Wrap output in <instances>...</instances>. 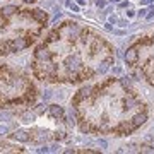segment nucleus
I'll return each instance as SVG.
<instances>
[{
	"label": "nucleus",
	"mask_w": 154,
	"mask_h": 154,
	"mask_svg": "<svg viewBox=\"0 0 154 154\" xmlns=\"http://www.w3.org/2000/svg\"><path fill=\"white\" fill-rule=\"evenodd\" d=\"M21 118H22V122H26V123H31V122L34 120V113H33V111H24Z\"/></svg>",
	"instance_id": "14"
},
{
	"label": "nucleus",
	"mask_w": 154,
	"mask_h": 154,
	"mask_svg": "<svg viewBox=\"0 0 154 154\" xmlns=\"http://www.w3.org/2000/svg\"><path fill=\"white\" fill-rule=\"evenodd\" d=\"M22 2H26V4H31V2H34V0H22Z\"/></svg>",
	"instance_id": "30"
},
{
	"label": "nucleus",
	"mask_w": 154,
	"mask_h": 154,
	"mask_svg": "<svg viewBox=\"0 0 154 154\" xmlns=\"http://www.w3.org/2000/svg\"><path fill=\"white\" fill-rule=\"evenodd\" d=\"M31 16L34 17V19H38L39 22H46L48 21V16H46V12L41 11V9H36V11L31 12Z\"/></svg>",
	"instance_id": "11"
},
{
	"label": "nucleus",
	"mask_w": 154,
	"mask_h": 154,
	"mask_svg": "<svg viewBox=\"0 0 154 154\" xmlns=\"http://www.w3.org/2000/svg\"><path fill=\"white\" fill-rule=\"evenodd\" d=\"M91 91H93V88H91V86H86V88H82L81 91H79V94H77V99L89 98V94H91Z\"/></svg>",
	"instance_id": "12"
},
{
	"label": "nucleus",
	"mask_w": 154,
	"mask_h": 154,
	"mask_svg": "<svg viewBox=\"0 0 154 154\" xmlns=\"http://www.w3.org/2000/svg\"><path fill=\"white\" fill-rule=\"evenodd\" d=\"M122 86H123V88H128V86H130V79H122Z\"/></svg>",
	"instance_id": "20"
},
{
	"label": "nucleus",
	"mask_w": 154,
	"mask_h": 154,
	"mask_svg": "<svg viewBox=\"0 0 154 154\" xmlns=\"http://www.w3.org/2000/svg\"><path fill=\"white\" fill-rule=\"evenodd\" d=\"M50 96H51L50 91H45V93H43V99H50Z\"/></svg>",
	"instance_id": "24"
},
{
	"label": "nucleus",
	"mask_w": 154,
	"mask_h": 154,
	"mask_svg": "<svg viewBox=\"0 0 154 154\" xmlns=\"http://www.w3.org/2000/svg\"><path fill=\"white\" fill-rule=\"evenodd\" d=\"M128 22L125 21V19H118V26H127Z\"/></svg>",
	"instance_id": "23"
},
{
	"label": "nucleus",
	"mask_w": 154,
	"mask_h": 154,
	"mask_svg": "<svg viewBox=\"0 0 154 154\" xmlns=\"http://www.w3.org/2000/svg\"><path fill=\"white\" fill-rule=\"evenodd\" d=\"M146 120H147V115H146V113H137V115H134L132 116V123H134V127H135V128H137V127H140V125H144V123H146Z\"/></svg>",
	"instance_id": "7"
},
{
	"label": "nucleus",
	"mask_w": 154,
	"mask_h": 154,
	"mask_svg": "<svg viewBox=\"0 0 154 154\" xmlns=\"http://www.w3.org/2000/svg\"><path fill=\"white\" fill-rule=\"evenodd\" d=\"M140 152H149V154H154V147L152 146H142V147L139 149Z\"/></svg>",
	"instance_id": "17"
},
{
	"label": "nucleus",
	"mask_w": 154,
	"mask_h": 154,
	"mask_svg": "<svg viewBox=\"0 0 154 154\" xmlns=\"http://www.w3.org/2000/svg\"><path fill=\"white\" fill-rule=\"evenodd\" d=\"M67 28H69V38H77L81 34V28L75 22H67Z\"/></svg>",
	"instance_id": "8"
},
{
	"label": "nucleus",
	"mask_w": 154,
	"mask_h": 154,
	"mask_svg": "<svg viewBox=\"0 0 154 154\" xmlns=\"http://www.w3.org/2000/svg\"><path fill=\"white\" fill-rule=\"evenodd\" d=\"M11 137L14 139V140H19V142H28L29 140V132H26V130H16Z\"/></svg>",
	"instance_id": "6"
},
{
	"label": "nucleus",
	"mask_w": 154,
	"mask_h": 154,
	"mask_svg": "<svg viewBox=\"0 0 154 154\" xmlns=\"http://www.w3.org/2000/svg\"><path fill=\"white\" fill-rule=\"evenodd\" d=\"M147 11L149 9H140L139 11V17H147Z\"/></svg>",
	"instance_id": "19"
},
{
	"label": "nucleus",
	"mask_w": 154,
	"mask_h": 154,
	"mask_svg": "<svg viewBox=\"0 0 154 154\" xmlns=\"http://www.w3.org/2000/svg\"><path fill=\"white\" fill-rule=\"evenodd\" d=\"M81 58H79V55H70L65 58V67L69 72H77L79 69H81Z\"/></svg>",
	"instance_id": "1"
},
{
	"label": "nucleus",
	"mask_w": 154,
	"mask_h": 154,
	"mask_svg": "<svg viewBox=\"0 0 154 154\" xmlns=\"http://www.w3.org/2000/svg\"><path fill=\"white\" fill-rule=\"evenodd\" d=\"M96 5H98L99 9H103V7L106 5V2H105V0H98V2H96Z\"/></svg>",
	"instance_id": "21"
},
{
	"label": "nucleus",
	"mask_w": 154,
	"mask_h": 154,
	"mask_svg": "<svg viewBox=\"0 0 154 154\" xmlns=\"http://www.w3.org/2000/svg\"><path fill=\"white\" fill-rule=\"evenodd\" d=\"M110 22H113V24H115V22H118V19H116L115 16H111V17H110Z\"/></svg>",
	"instance_id": "25"
},
{
	"label": "nucleus",
	"mask_w": 154,
	"mask_h": 154,
	"mask_svg": "<svg viewBox=\"0 0 154 154\" xmlns=\"http://www.w3.org/2000/svg\"><path fill=\"white\" fill-rule=\"evenodd\" d=\"M127 14H128V17H134V16H135V12H134V11H128Z\"/></svg>",
	"instance_id": "28"
},
{
	"label": "nucleus",
	"mask_w": 154,
	"mask_h": 154,
	"mask_svg": "<svg viewBox=\"0 0 154 154\" xmlns=\"http://www.w3.org/2000/svg\"><path fill=\"white\" fill-rule=\"evenodd\" d=\"M151 2H152V0H142V4H144V5H146V4H151Z\"/></svg>",
	"instance_id": "29"
},
{
	"label": "nucleus",
	"mask_w": 154,
	"mask_h": 154,
	"mask_svg": "<svg viewBox=\"0 0 154 154\" xmlns=\"http://www.w3.org/2000/svg\"><path fill=\"white\" fill-rule=\"evenodd\" d=\"M46 137H48V132H46V130H39L38 132V135H36V137H34V140H36V142H43V140H46Z\"/></svg>",
	"instance_id": "16"
},
{
	"label": "nucleus",
	"mask_w": 154,
	"mask_h": 154,
	"mask_svg": "<svg viewBox=\"0 0 154 154\" xmlns=\"http://www.w3.org/2000/svg\"><path fill=\"white\" fill-rule=\"evenodd\" d=\"M48 111H50V115L53 116V118H63V108L58 105H50L48 106Z\"/></svg>",
	"instance_id": "5"
},
{
	"label": "nucleus",
	"mask_w": 154,
	"mask_h": 154,
	"mask_svg": "<svg viewBox=\"0 0 154 154\" xmlns=\"http://www.w3.org/2000/svg\"><path fill=\"white\" fill-rule=\"evenodd\" d=\"M111 2H120V0H111Z\"/></svg>",
	"instance_id": "31"
},
{
	"label": "nucleus",
	"mask_w": 154,
	"mask_h": 154,
	"mask_svg": "<svg viewBox=\"0 0 154 154\" xmlns=\"http://www.w3.org/2000/svg\"><path fill=\"white\" fill-rule=\"evenodd\" d=\"M77 4L79 5H86V0H77Z\"/></svg>",
	"instance_id": "27"
},
{
	"label": "nucleus",
	"mask_w": 154,
	"mask_h": 154,
	"mask_svg": "<svg viewBox=\"0 0 154 154\" xmlns=\"http://www.w3.org/2000/svg\"><path fill=\"white\" fill-rule=\"evenodd\" d=\"M16 11H17V9L14 5H7V7H4V9H2V14H4V17H9V16H12Z\"/></svg>",
	"instance_id": "15"
},
{
	"label": "nucleus",
	"mask_w": 154,
	"mask_h": 154,
	"mask_svg": "<svg viewBox=\"0 0 154 154\" xmlns=\"http://www.w3.org/2000/svg\"><path fill=\"white\" fill-rule=\"evenodd\" d=\"M34 57H36L38 60H41V62H50L51 53L48 51V48H46V46H39V48L34 51Z\"/></svg>",
	"instance_id": "3"
},
{
	"label": "nucleus",
	"mask_w": 154,
	"mask_h": 154,
	"mask_svg": "<svg viewBox=\"0 0 154 154\" xmlns=\"http://www.w3.org/2000/svg\"><path fill=\"white\" fill-rule=\"evenodd\" d=\"M111 63H113V58H108L106 62H103V63H101V65L98 67V72H99V74H105V72L108 70V67H110Z\"/></svg>",
	"instance_id": "13"
},
{
	"label": "nucleus",
	"mask_w": 154,
	"mask_h": 154,
	"mask_svg": "<svg viewBox=\"0 0 154 154\" xmlns=\"http://www.w3.org/2000/svg\"><path fill=\"white\" fill-rule=\"evenodd\" d=\"M120 7H130V4H128V2H122Z\"/></svg>",
	"instance_id": "26"
},
{
	"label": "nucleus",
	"mask_w": 154,
	"mask_h": 154,
	"mask_svg": "<svg viewBox=\"0 0 154 154\" xmlns=\"http://www.w3.org/2000/svg\"><path fill=\"white\" fill-rule=\"evenodd\" d=\"M12 51H14L12 50V39L0 43V55H7V53H12Z\"/></svg>",
	"instance_id": "9"
},
{
	"label": "nucleus",
	"mask_w": 154,
	"mask_h": 154,
	"mask_svg": "<svg viewBox=\"0 0 154 154\" xmlns=\"http://www.w3.org/2000/svg\"><path fill=\"white\" fill-rule=\"evenodd\" d=\"M98 146H101V149H105L106 147V140H103V139H101V140H98Z\"/></svg>",
	"instance_id": "22"
},
{
	"label": "nucleus",
	"mask_w": 154,
	"mask_h": 154,
	"mask_svg": "<svg viewBox=\"0 0 154 154\" xmlns=\"http://www.w3.org/2000/svg\"><path fill=\"white\" fill-rule=\"evenodd\" d=\"M123 105H125L127 110H132V108L139 106V101L134 98V96H127V98H123Z\"/></svg>",
	"instance_id": "10"
},
{
	"label": "nucleus",
	"mask_w": 154,
	"mask_h": 154,
	"mask_svg": "<svg viewBox=\"0 0 154 154\" xmlns=\"http://www.w3.org/2000/svg\"><path fill=\"white\" fill-rule=\"evenodd\" d=\"M28 45H29V41L28 39H24V38L12 39V50H14V51H21V50H24Z\"/></svg>",
	"instance_id": "4"
},
{
	"label": "nucleus",
	"mask_w": 154,
	"mask_h": 154,
	"mask_svg": "<svg viewBox=\"0 0 154 154\" xmlns=\"http://www.w3.org/2000/svg\"><path fill=\"white\" fill-rule=\"evenodd\" d=\"M123 58H125L127 63L134 65V63H135V62L139 60V51H137V48H135V46L128 48V50H127V53H125V57H123Z\"/></svg>",
	"instance_id": "2"
},
{
	"label": "nucleus",
	"mask_w": 154,
	"mask_h": 154,
	"mask_svg": "<svg viewBox=\"0 0 154 154\" xmlns=\"http://www.w3.org/2000/svg\"><path fill=\"white\" fill-rule=\"evenodd\" d=\"M9 134V128L5 125H0V135H7Z\"/></svg>",
	"instance_id": "18"
}]
</instances>
